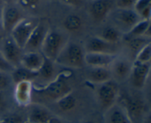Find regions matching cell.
I'll return each mask as SVG.
<instances>
[{
    "instance_id": "cell-1",
    "label": "cell",
    "mask_w": 151,
    "mask_h": 123,
    "mask_svg": "<svg viewBox=\"0 0 151 123\" xmlns=\"http://www.w3.org/2000/svg\"><path fill=\"white\" fill-rule=\"evenodd\" d=\"M71 92H72V88L69 75L60 74L53 81L46 85L42 87L34 86L32 99L34 98L38 99L37 103H39L42 100L55 102Z\"/></svg>"
},
{
    "instance_id": "cell-2",
    "label": "cell",
    "mask_w": 151,
    "mask_h": 123,
    "mask_svg": "<svg viewBox=\"0 0 151 123\" xmlns=\"http://www.w3.org/2000/svg\"><path fill=\"white\" fill-rule=\"evenodd\" d=\"M83 47L72 41H68L55 62L56 65L71 69H80L85 65Z\"/></svg>"
},
{
    "instance_id": "cell-3",
    "label": "cell",
    "mask_w": 151,
    "mask_h": 123,
    "mask_svg": "<svg viewBox=\"0 0 151 123\" xmlns=\"http://www.w3.org/2000/svg\"><path fill=\"white\" fill-rule=\"evenodd\" d=\"M67 42L62 33L49 29L41 46V53L45 58L55 62Z\"/></svg>"
},
{
    "instance_id": "cell-4",
    "label": "cell",
    "mask_w": 151,
    "mask_h": 123,
    "mask_svg": "<svg viewBox=\"0 0 151 123\" xmlns=\"http://www.w3.org/2000/svg\"><path fill=\"white\" fill-rule=\"evenodd\" d=\"M96 96L97 102L103 112L117 103L119 96V87L117 82L111 79L97 85Z\"/></svg>"
},
{
    "instance_id": "cell-5",
    "label": "cell",
    "mask_w": 151,
    "mask_h": 123,
    "mask_svg": "<svg viewBox=\"0 0 151 123\" xmlns=\"http://www.w3.org/2000/svg\"><path fill=\"white\" fill-rule=\"evenodd\" d=\"M119 104L125 108L133 123L139 122L146 115L147 105L141 96L131 93H125L122 96Z\"/></svg>"
},
{
    "instance_id": "cell-6",
    "label": "cell",
    "mask_w": 151,
    "mask_h": 123,
    "mask_svg": "<svg viewBox=\"0 0 151 123\" xmlns=\"http://www.w3.org/2000/svg\"><path fill=\"white\" fill-rule=\"evenodd\" d=\"M110 16L114 22V26L125 34L141 20L134 9L117 8L110 13Z\"/></svg>"
},
{
    "instance_id": "cell-7",
    "label": "cell",
    "mask_w": 151,
    "mask_h": 123,
    "mask_svg": "<svg viewBox=\"0 0 151 123\" xmlns=\"http://www.w3.org/2000/svg\"><path fill=\"white\" fill-rule=\"evenodd\" d=\"M38 22L32 19L23 18L14 27L9 35L11 36L13 41L24 50L29 39V36L31 35Z\"/></svg>"
},
{
    "instance_id": "cell-8",
    "label": "cell",
    "mask_w": 151,
    "mask_h": 123,
    "mask_svg": "<svg viewBox=\"0 0 151 123\" xmlns=\"http://www.w3.org/2000/svg\"><path fill=\"white\" fill-rule=\"evenodd\" d=\"M0 51L12 66L14 68L20 66L24 51L13 41L10 35L6 36L0 43Z\"/></svg>"
},
{
    "instance_id": "cell-9",
    "label": "cell",
    "mask_w": 151,
    "mask_h": 123,
    "mask_svg": "<svg viewBox=\"0 0 151 123\" xmlns=\"http://www.w3.org/2000/svg\"><path fill=\"white\" fill-rule=\"evenodd\" d=\"M133 62L134 61L132 62L128 58L116 56L109 68L111 71L112 79L117 83L123 82L128 80L132 70Z\"/></svg>"
},
{
    "instance_id": "cell-10",
    "label": "cell",
    "mask_w": 151,
    "mask_h": 123,
    "mask_svg": "<svg viewBox=\"0 0 151 123\" xmlns=\"http://www.w3.org/2000/svg\"><path fill=\"white\" fill-rule=\"evenodd\" d=\"M150 62L147 63L133 62L132 70L128 79L131 86L138 90L144 88L150 76Z\"/></svg>"
},
{
    "instance_id": "cell-11",
    "label": "cell",
    "mask_w": 151,
    "mask_h": 123,
    "mask_svg": "<svg viewBox=\"0 0 151 123\" xmlns=\"http://www.w3.org/2000/svg\"><path fill=\"white\" fill-rule=\"evenodd\" d=\"M116 44H112L100 38L99 36L89 37L83 47L86 53H100L116 54Z\"/></svg>"
},
{
    "instance_id": "cell-12",
    "label": "cell",
    "mask_w": 151,
    "mask_h": 123,
    "mask_svg": "<svg viewBox=\"0 0 151 123\" xmlns=\"http://www.w3.org/2000/svg\"><path fill=\"white\" fill-rule=\"evenodd\" d=\"M49 28L44 22H38L24 48V52H39Z\"/></svg>"
},
{
    "instance_id": "cell-13",
    "label": "cell",
    "mask_w": 151,
    "mask_h": 123,
    "mask_svg": "<svg viewBox=\"0 0 151 123\" xmlns=\"http://www.w3.org/2000/svg\"><path fill=\"white\" fill-rule=\"evenodd\" d=\"M34 84L32 82H20L15 84L14 99L20 106H29L32 102Z\"/></svg>"
},
{
    "instance_id": "cell-14",
    "label": "cell",
    "mask_w": 151,
    "mask_h": 123,
    "mask_svg": "<svg viewBox=\"0 0 151 123\" xmlns=\"http://www.w3.org/2000/svg\"><path fill=\"white\" fill-rule=\"evenodd\" d=\"M23 18L22 13L17 7L13 6V4H6L1 18V25L6 34L9 35Z\"/></svg>"
},
{
    "instance_id": "cell-15",
    "label": "cell",
    "mask_w": 151,
    "mask_h": 123,
    "mask_svg": "<svg viewBox=\"0 0 151 123\" xmlns=\"http://www.w3.org/2000/svg\"><path fill=\"white\" fill-rule=\"evenodd\" d=\"M89 6V13L97 22L104 21L111 12L113 3L111 0H93Z\"/></svg>"
},
{
    "instance_id": "cell-16",
    "label": "cell",
    "mask_w": 151,
    "mask_h": 123,
    "mask_svg": "<svg viewBox=\"0 0 151 123\" xmlns=\"http://www.w3.org/2000/svg\"><path fill=\"white\" fill-rule=\"evenodd\" d=\"M116 54L100 53H86L85 65L90 68H109Z\"/></svg>"
},
{
    "instance_id": "cell-17",
    "label": "cell",
    "mask_w": 151,
    "mask_h": 123,
    "mask_svg": "<svg viewBox=\"0 0 151 123\" xmlns=\"http://www.w3.org/2000/svg\"><path fill=\"white\" fill-rule=\"evenodd\" d=\"M58 75V74H57V71H56L55 62L44 57V63L38 71V76L35 80V81L39 80L41 83L39 86H35V87H42L49 84L52 81H53Z\"/></svg>"
},
{
    "instance_id": "cell-18",
    "label": "cell",
    "mask_w": 151,
    "mask_h": 123,
    "mask_svg": "<svg viewBox=\"0 0 151 123\" xmlns=\"http://www.w3.org/2000/svg\"><path fill=\"white\" fill-rule=\"evenodd\" d=\"M105 123H133L125 108L119 103L104 112Z\"/></svg>"
},
{
    "instance_id": "cell-19",
    "label": "cell",
    "mask_w": 151,
    "mask_h": 123,
    "mask_svg": "<svg viewBox=\"0 0 151 123\" xmlns=\"http://www.w3.org/2000/svg\"><path fill=\"white\" fill-rule=\"evenodd\" d=\"M52 117V113L48 108L41 104L35 103L29 107L27 119L30 123H47Z\"/></svg>"
},
{
    "instance_id": "cell-20",
    "label": "cell",
    "mask_w": 151,
    "mask_h": 123,
    "mask_svg": "<svg viewBox=\"0 0 151 123\" xmlns=\"http://www.w3.org/2000/svg\"><path fill=\"white\" fill-rule=\"evenodd\" d=\"M44 62V56L40 52H24L20 66L38 73Z\"/></svg>"
},
{
    "instance_id": "cell-21",
    "label": "cell",
    "mask_w": 151,
    "mask_h": 123,
    "mask_svg": "<svg viewBox=\"0 0 151 123\" xmlns=\"http://www.w3.org/2000/svg\"><path fill=\"white\" fill-rule=\"evenodd\" d=\"M86 79L91 84H103L112 79L111 71L109 68H90L86 72Z\"/></svg>"
},
{
    "instance_id": "cell-22",
    "label": "cell",
    "mask_w": 151,
    "mask_h": 123,
    "mask_svg": "<svg viewBox=\"0 0 151 123\" xmlns=\"http://www.w3.org/2000/svg\"><path fill=\"white\" fill-rule=\"evenodd\" d=\"M122 39L125 40V45H126L128 50L131 52V54L134 55V57L142 47L150 43V37L145 36H126L124 35Z\"/></svg>"
},
{
    "instance_id": "cell-23",
    "label": "cell",
    "mask_w": 151,
    "mask_h": 123,
    "mask_svg": "<svg viewBox=\"0 0 151 123\" xmlns=\"http://www.w3.org/2000/svg\"><path fill=\"white\" fill-rule=\"evenodd\" d=\"M10 76H11L12 81L15 84L20 82L25 81H29L33 82L35 79L37 78L38 73L29 71L22 66H19L13 69V71L10 74Z\"/></svg>"
},
{
    "instance_id": "cell-24",
    "label": "cell",
    "mask_w": 151,
    "mask_h": 123,
    "mask_svg": "<svg viewBox=\"0 0 151 123\" xmlns=\"http://www.w3.org/2000/svg\"><path fill=\"white\" fill-rule=\"evenodd\" d=\"M126 36H145L150 37V20L141 19L137 22L127 33Z\"/></svg>"
},
{
    "instance_id": "cell-25",
    "label": "cell",
    "mask_w": 151,
    "mask_h": 123,
    "mask_svg": "<svg viewBox=\"0 0 151 123\" xmlns=\"http://www.w3.org/2000/svg\"><path fill=\"white\" fill-rule=\"evenodd\" d=\"M99 36L109 42L116 44L122 39L123 33L114 26H107L102 30Z\"/></svg>"
},
{
    "instance_id": "cell-26",
    "label": "cell",
    "mask_w": 151,
    "mask_h": 123,
    "mask_svg": "<svg viewBox=\"0 0 151 123\" xmlns=\"http://www.w3.org/2000/svg\"><path fill=\"white\" fill-rule=\"evenodd\" d=\"M58 108L62 112H69L72 111L77 105V99L72 92L65 95L55 102Z\"/></svg>"
},
{
    "instance_id": "cell-27",
    "label": "cell",
    "mask_w": 151,
    "mask_h": 123,
    "mask_svg": "<svg viewBox=\"0 0 151 123\" xmlns=\"http://www.w3.org/2000/svg\"><path fill=\"white\" fill-rule=\"evenodd\" d=\"M81 18L76 14H69L63 21V27L69 32H77L82 28Z\"/></svg>"
},
{
    "instance_id": "cell-28",
    "label": "cell",
    "mask_w": 151,
    "mask_h": 123,
    "mask_svg": "<svg viewBox=\"0 0 151 123\" xmlns=\"http://www.w3.org/2000/svg\"><path fill=\"white\" fill-rule=\"evenodd\" d=\"M134 62L139 63H147L150 62L151 59V43L145 46L135 56Z\"/></svg>"
},
{
    "instance_id": "cell-29",
    "label": "cell",
    "mask_w": 151,
    "mask_h": 123,
    "mask_svg": "<svg viewBox=\"0 0 151 123\" xmlns=\"http://www.w3.org/2000/svg\"><path fill=\"white\" fill-rule=\"evenodd\" d=\"M13 84L10 74L0 71V91H5Z\"/></svg>"
},
{
    "instance_id": "cell-30",
    "label": "cell",
    "mask_w": 151,
    "mask_h": 123,
    "mask_svg": "<svg viewBox=\"0 0 151 123\" xmlns=\"http://www.w3.org/2000/svg\"><path fill=\"white\" fill-rule=\"evenodd\" d=\"M2 123H24L27 120V119L24 118L23 116L18 114H11L6 116L4 119H2Z\"/></svg>"
},
{
    "instance_id": "cell-31",
    "label": "cell",
    "mask_w": 151,
    "mask_h": 123,
    "mask_svg": "<svg viewBox=\"0 0 151 123\" xmlns=\"http://www.w3.org/2000/svg\"><path fill=\"white\" fill-rule=\"evenodd\" d=\"M14 68V67L10 65V62L4 58V56L0 51V71L11 74Z\"/></svg>"
},
{
    "instance_id": "cell-32",
    "label": "cell",
    "mask_w": 151,
    "mask_h": 123,
    "mask_svg": "<svg viewBox=\"0 0 151 123\" xmlns=\"http://www.w3.org/2000/svg\"><path fill=\"white\" fill-rule=\"evenodd\" d=\"M149 6H151V0H137L133 9L139 15V13L142 10H143Z\"/></svg>"
},
{
    "instance_id": "cell-33",
    "label": "cell",
    "mask_w": 151,
    "mask_h": 123,
    "mask_svg": "<svg viewBox=\"0 0 151 123\" xmlns=\"http://www.w3.org/2000/svg\"><path fill=\"white\" fill-rule=\"evenodd\" d=\"M39 1L40 0H18L17 2L24 8L34 10L38 6Z\"/></svg>"
},
{
    "instance_id": "cell-34",
    "label": "cell",
    "mask_w": 151,
    "mask_h": 123,
    "mask_svg": "<svg viewBox=\"0 0 151 123\" xmlns=\"http://www.w3.org/2000/svg\"><path fill=\"white\" fill-rule=\"evenodd\" d=\"M137 0H116L117 8L133 9Z\"/></svg>"
},
{
    "instance_id": "cell-35",
    "label": "cell",
    "mask_w": 151,
    "mask_h": 123,
    "mask_svg": "<svg viewBox=\"0 0 151 123\" xmlns=\"http://www.w3.org/2000/svg\"><path fill=\"white\" fill-rule=\"evenodd\" d=\"M7 106V99L5 91H0V112L6 109Z\"/></svg>"
},
{
    "instance_id": "cell-36",
    "label": "cell",
    "mask_w": 151,
    "mask_h": 123,
    "mask_svg": "<svg viewBox=\"0 0 151 123\" xmlns=\"http://www.w3.org/2000/svg\"><path fill=\"white\" fill-rule=\"evenodd\" d=\"M64 4L71 7H78L81 4L82 0H62Z\"/></svg>"
},
{
    "instance_id": "cell-37",
    "label": "cell",
    "mask_w": 151,
    "mask_h": 123,
    "mask_svg": "<svg viewBox=\"0 0 151 123\" xmlns=\"http://www.w3.org/2000/svg\"><path fill=\"white\" fill-rule=\"evenodd\" d=\"M6 36H7V34H6V33L4 32V28H3L2 25H1V21H0V43L1 42V41L4 39V38Z\"/></svg>"
},
{
    "instance_id": "cell-38",
    "label": "cell",
    "mask_w": 151,
    "mask_h": 123,
    "mask_svg": "<svg viewBox=\"0 0 151 123\" xmlns=\"http://www.w3.org/2000/svg\"><path fill=\"white\" fill-rule=\"evenodd\" d=\"M6 4L4 2V0H0V21H1V15H2V12L4 10V7H5Z\"/></svg>"
},
{
    "instance_id": "cell-39",
    "label": "cell",
    "mask_w": 151,
    "mask_h": 123,
    "mask_svg": "<svg viewBox=\"0 0 151 123\" xmlns=\"http://www.w3.org/2000/svg\"><path fill=\"white\" fill-rule=\"evenodd\" d=\"M47 123H62V122H60V120L59 119L57 118V117L52 116L48 122H47Z\"/></svg>"
},
{
    "instance_id": "cell-40",
    "label": "cell",
    "mask_w": 151,
    "mask_h": 123,
    "mask_svg": "<svg viewBox=\"0 0 151 123\" xmlns=\"http://www.w3.org/2000/svg\"><path fill=\"white\" fill-rule=\"evenodd\" d=\"M80 123H97V122L92 119H86V120H83V121H82Z\"/></svg>"
},
{
    "instance_id": "cell-41",
    "label": "cell",
    "mask_w": 151,
    "mask_h": 123,
    "mask_svg": "<svg viewBox=\"0 0 151 123\" xmlns=\"http://www.w3.org/2000/svg\"><path fill=\"white\" fill-rule=\"evenodd\" d=\"M6 4H12L13 2H16L18 0H4Z\"/></svg>"
},
{
    "instance_id": "cell-42",
    "label": "cell",
    "mask_w": 151,
    "mask_h": 123,
    "mask_svg": "<svg viewBox=\"0 0 151 123\" xmlns=\"http://www.w3.org/2000/svg\"><path fill=\"white\" fill-rule=\"evenodd\" d=\"M24 123H30V122H29V121H27V120H26V121H25V122H24Z\"/></svg>"
},
{
    "instance_id": "cell-43",
    "label": "cell",
    "mask_w": 151,
    "mask_h": 123,
    "mask_svg": "<svg viewBox=\"0 0 151 123\" xmlns=\"http://www.w3.org/2000/svg\"><path fill=\"white\" fill-rule=\"evenodd\" d=\"M0 123H2V122H1V119H0Z\"/></svg>"
},
{
    "instance_id": "cell-44",
    "label": "cell",
    "mask_w": 151,
    "mask_h": 123,
    "mask_svg": "<svg viewBox=\"0 0 151 123\" xmlns=\"http://www.w3.org/2000/svg\"><path fill=\"white\" fill-rule=\"evenodd\" d=\"M90 1H93V0H90Z\"/></svg>"
}]
</instances>
